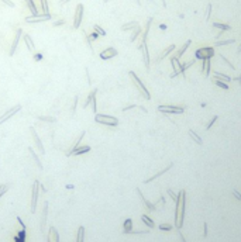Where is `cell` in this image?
<instances>
[{
  "mask_svg": "<svg viewBox=\"0 0 241 242\" xmlns=\"http://www.w3.org/2000/svg\"><path fill=\"white\" fill-rule=\"evenodd\" d=\"M214 83L217 84L219 87H222V89H224V90H227V89H228V84L226 83V82H220V80H217V79H214Z\"/></svg>",
  "mask_w": 241,
  "mask_h": 242,
  "instance_id": "obj_37",
  "label": "cell"
},
{
  "mask_svg": "<svg viewBox=\"0 0 241 242\" xmlns=\"http://www.w3.org/2000/svg\"><path fill=\"white\" fill-rule=\"evenodd\" d=\"M94 121L103 124V125H109V127H116L119 124V120L113 115H106V114H96L94 115Z\"/></svg>",
  "mask_w": 241,
  "mask_h": 242,
  "instance_id": "obj_2",
  "label": "cell"
},
{
  "mask_svg": "<svg viewBox=\"0 0 241 242\" xmlns=\"http://www.w3.org/2000/svg\"><path fill=\"white\" fill-rule=\"evenodd\" d=\"M172 168V163H169V165H168L167 168L165 169H162V170H159V172H158L157 175H154V176L152 177H149V179H147V180H144V183H149V182H152V180H155V179H157V177H159L161 176V175H164V173H167L168 170H169V169Z\"/></svg>",
  "mask_w": 241,
  "mask_h": 242,
  "instance_id": "obj_18",
  "label": "cell"
},
{
  "mask_svg": "<svg viewBox=\"0 0 241 242\" xmlns=\"http://www.w3.org/2000/svg\"><path fill=\"white\" fill-rule=\"evenodd\" d=\"M117 55V51L114 49V48H106V49H103L102 52H100V58L102 59H110V58H113V56H116Z\"/></svg>",
  "mask_w": 241,
  "mask_h": 242,
  "instance_id": "obj_11",
  "label": "cell"
},
{
  "mask_svg": "<svg viewBox=\"0 0 241 242\" xmlns=\"http://www.w3.org/2000/svg\"><path fill=\"white\" fill-rule=\"evenodd\" d=\"M210 11H212V6L209 4V6H207V11H206V19H209V16H210Z\"/></svg>",
  "mask_w": 241,
  "mask_h": 242,
  "instance_id": "obj_47",
  "label": "cell"
},
{
  "mask_svg": "<svg viewBox=\"0 0 241 242\" xmlns=\"http://www.w3.org/2000/svg\"><path fill=\"white\" fill-rule=\"evenodd\" d=\"M159 28H161V30H165V28H167V26H165V24H161V26H159Z\"/></svg>",
  "mask_w": 241,
  "mask_h": 242,
  "instance_id": "obj_52",
  "label": "cell"
},
{
  "mask_svg": "<svg viewBox=\"0 0 241 242\" xmlns=\"http://www.w3.org/2000/svg\"><path fill=\"white\" fill-rule=\"evenodd\" d=\"M220 58H222L223 61H224V62H226V64H227V66H228V68H231L233 71H234V69H235V66L233 65L231 62H230V61H228V59H227V58H226V56H223V55H220Z\"/></svg>",
  "mask_w": 241,
  "mask_h": 242,
  "instance_id": "obj_40",
  "label": "cell"
},
{
  "mask_svg": "<svg viewBox=\"0 0 241 242\" xmlns=\"http://www.w3.org/2000/svg\"><path fill=\"white\" fill-rule=\"evenodd\" d=\"M172 228H174V227H172L171 224H161V225H159V230H161V231H171Z\"/></svg>",
  "mask_w": 241,
  "mask_h": 242,
  "instance_id": "obj_38",
  "label": "cell"
},
{
  "mask_svg": "<svg viewBox=\"0 0 241 242\" xmlns=\"http://www.w3.org/2000/svg\"><path fill=\"white\" fill-rule=\"evenodd\" d=\"M103 1H104V3H107V1H109V0H103Z\"/></svg>",
  "mask_w": 241,
  "mask_h": 242,
  "instance_id": "obj_53",
  "label": "cell"
},
{
  "mask_svg": "<svg viewBox=\"0 0 241 242\" xmlns=\"http://www.w3.org/2000/svg\"><path fill=\"white\" fill-rule=\"evenodd\" d=\"M40 1H41L42 13H44V14H49V9H48V1H47V0H40Z\"/></svg>",
  "mask_w": 241,
  "mask_h": 242,
  "instance_id": "obj_34",
  "label": "cell"
},
{
  "mask_svg": "<svg viewBox=\"0 0 241 242\" xmlns=\"http://www.w3.org/2000/svg\"><path fill=\"white\" fill-rule=\"evenodd\" d=\"M217 120V115H214L213 118H212V120H210V122H209V124H207V127H206V128H207V130H209V128H210V127H212V125H213L214 124V121Z\"/></svg>",
  "mask_w": 241,
  "mask_h": 242,
  "instance_id": "obj_44",
  "label": "cell"
},
{
  "mask_svg": "<svg viewBox=\"0 0 241 242\" xmlns=\"http://www.w3.org/2000/svg\"><path fill=\"white\" fill-rule=\"evenodd\" d=\"M137 193H138V196H140V198H141V200H142V203H144V204H145V207H147V208H148L149 211H155V208H157V207H155V205H154V204H151V203H149L148 200H147V198H145V197H144V196H142V193H141V190H140V189H137Z\"/></svg>",
  "mask_w": 241,
  "mask_h": 242,
  "instance_id": "obj_16",
  "label": "cell"
},
{
  "mask_svg": "<svg viewBox=\"0 0 241 242\" xmlns=\"http://www.w3.org/2000/svg\"><path fill=\"white\" fill-rule=\"evenodd\" d=\"M185 207H186V193H185V190H182V197H181V215H179L176 228H182V225H183V220H185Z\"/></svg>",
  "mask_w": 241,
  "mask_h": 242,
  "instance_id": "obj_6",
  "label": "cell"
},
{
  "mask_svg": "<svg viewBox=\"0 0 241 242\" xmlns=\"http://www.w3.org/2000/svg\"><path fill=\"white\" fill-rule=\"evenodd\" d=\"M48 20H51V14H31V16H28L26 17V23H42V21H48Z\"/></svg>",
  "mask_w": 241,
  "mask_h": 242,
  "instance_id": "obj_8",
  "label": "cell"
},
{
  "mask_svg": "<svg viewBox=\"0 0 241 242\" xmlns=\"http://www.w3.org/2000/svg\"><path fill=\"white\" fill-rule=\"evenodd\" d=\"M96 92H97V90H96V89H93L92 92L89 93V96H88V100H86V103H85V107H88V106H89V103H92V100L94 99V96H96Z\"/></svg>",
  "mask_w": 241,
  "mask_h": 242,
  "instance_id": "obj_32",
  "label": "cell"
},
{
  "mask_svg": "<svg viewBox=\"0 0 241 242\" xmlns=\"http://www.w3.org/2000/svg\"><path fill=\"white\" fill-rule=\"evenodd\" d=\"M28 151H30V153L33 155V159L35 160V163H37V166H38V168H40V169H42V163H41V160H40V158H38V155H37V153H35V152H34V149H33V148H28Z\"/></svg>",
  "mask_w": 241,
  "mask_h": 242,
  "instance_id": "obj_28",
  "label": "cell"
},
{
  "mask_svg": "<svg viewBox=\"0 0 241 242\" xmlns=\"http://www.w3.org/2000/svg\"><path fill=\"white\" fill-rule=\"evenodd\" d=\"M89 151H90V147H89V145H83V147H78V148H75L74 151H71L69 155H81V153L89 152Z\"/></svg>",
  "mask_w": 241,
  "mask_h": 242,
  "instance_id": "obj_17",
  "label": "cell"
},
{
  "mask_svg": "<svg viewBox=\"0 0 241 242\" xmlns=\"http://www.w3.org/2000/svg\"><path fill=\"white\" fill-rule=\"evenodd\" d=\"M140 49L142 51V56H144V64H145V68L149 69V55H148V48H147V44H141V45H140Z\"/></svg>",
  "mask_w": 241,
  "mask_h": 242,
  "instance_id": "obj_13",
  "label": "cell"
},
{
  "mask_svg": "<svg viewBox=\"0 0 241 242\" xmlns=\"http://www.w3.org/2000/svg\"><path fill=\"white\" fill-rule=\"evenodd\" d=\"M7 189H9V187L6 186V185H3V186H0V198H1V196L4 194V193H6V192H7Z\"/></svg>",
  "mask_w": 241,
  "mask_h": 242,
  "instance_id": "obj_41",
  "label": "cell"
},
{
  "mask_svg": "<svg viewBox=\"0 0 241 242\" xmlns=\"http://www.w3.org/2000/svg\"><path fill=\"white\" fill-rule=\"evenodd\" d=\"M179 238H181V241H182V242H186L185 236H183V234H182V232H179Z\"/></svg>",
  "mask_w": 241,
  "mask_h": 242,
  "instance_id": "obj_49",
  "label": "cell"
},
{
  "mask_svg": "<svg viewBox=\"0 0 241 242\" xmlns=\"http://www.w3.org/2000/svg\"><path fill=\"white\" fill-rule=\"evenodd\" d=\"M158 111L165 113V114H182L185 111L183 107H179V106H158Z\"/></svg>",
  "mask_w": 241,
  "mask_h": 242,
  "instance_id": "obj_3",
  "label": "cell"
},
{
  "mask_svg": "<svg viewBox=\"0 0 241 242\" xmlns=\"http://www.w3.org/2000/svg\"><path fill=\"white\" fill-rule=\"evenodd\" d=\"M234 42V39H226V41H217L214 45L216 47H223V45H228V44H233Z\"/></svg>",
  "mask_w": 241,
  "mask_h": 242,
  "instance_id": "obj_35",
  "label": "cell"
},
{
  "mask_svg": "<svg viewBox=\"0 0 241 242\" xmlns=\"http://www.w3.org/2000/svg\"><path fill=\"white\" fill-rule=\"evenodd\" d=\"M26 3H27V7L31 11V14H38V10H37L35 3H34V0H26Z\"/></svg>",
  "mask_w": 241,
  "mask_h": 242,
  "instance_id": "obj_22",
  "label": "cell"
},
{
  "mask_svg": "<svg viewBox=\"0 0 241 242\" xmlns=\"http://www.w3.org/2000/svg\"><path fill=\"white\" fill-rule=\"evenodd\" d=\"M68 1H71V0H61L59 4H65V3H68Z\"/></svg>",
  "mask_w": 241,
  "mask_h": 242,
  "instance_id": "obj_50",
  "label": "cell"
},
{
  "mask_svg": "<svg viewBox=\"0 0 241 242\" xmlns=\"http://www.w3.org/2000/svg\"><path fill=\"white\" fill-rule=\"evenodd\" d=\"M175 48H176L175 45H169V47H168L167 49H164V51L161 52V55H159V59H164V58H167V56L169 55V54H171V52H172V51H174Z\"/></svg>",
  "mask_w": 241,
  "mask_h": 242,
  "instance_id": "obj_25",
  "label": "cell"
},
{
  "mask_svg": "<svg viewBox=\"0 0 241 242\" xmlns=\"http://www.w3.org/2000/svg\"><path fill=\"white\" fill-rule=\"evenodd\" d=\"M190 44H192V41L189 39V41H186V44H183V45H182V48H181V49H179V51L176 52V55H175V58H176V59H179L181 56L183 55V52H185L186 49L189 48V45H190Z\"/></svg>",
  "mask_w": 241,
  "mask_h": 242,
  "instance_id": "obj_21",
  "label": "cell"
},
{
  "mask_svg": "<svg viewBox=\"0 0 241 242\" xmlns=\"http://www.w3.org/2000/svg\"><path fill=\"white\" fill-rule=\"evenodd\" d=\"M47 215H48V201L44 203V208H42V217H41V231L42 232H44V228H45Z\"/></svg>",
  "mask_w": 241,
  "mask_h": 242,
  "instance_id": "obj_15",
  "label": "cell"
},
{
  "mask_svg": "<svg viewBox=\"0 0 241 242\" xmlns=\"http://www.w3.org/2000/svg\"><path fill=\"white\" fill-rule=\"evenodd\" d=\"M193 62H195V61H190V62H188V64H181V65H178V68H179V72H181V73L182 75H185V71L186 69H188V68H190V66L193 65Z\"/></svg>",
  "mask_w": 241,
  "mask_h": 242,
  "instance_id": "obj_27",
  "label": "cell"
},
{
  "mask_svg": "<svg viewBox=\"0 0 241 242\" xmlns=\"http://www.w3.org/2000/svg\"><path fill=\"white\" fill-rule=\"evenodd\" d=\"M203 236H207V224H203Z\"/></svg>",
  "mask_w": 241,
  "mask_h": 242,
  "instance_id": "obj_46",
  "label": "cell"
},
{
  "mask_svg": "<svg viewBox=\"0 0 241 242\" xmlns=\"http://www.w3.org/2000/svg\"><path fill=\"white\" fill-rule=\"evenodd\" d=\"M131 228H133V220L131 218H127L126 221H124V234H130L131 232Z\"/></svg>",
  "mask_w": 241,
  "mask_h": 242,
  "instance_id": "obj_23",
  "label": "cell"
},
{
  "mask_svg": "<svg viewBox=\"0 0 241 242\" xmlns=\"http://www.w3.org/2000/svg\"><path fill=\"white\" fill-rule=\"evenodd\" d=\"M231 193H233V196H234V197H235L237 200H240V201H241V194H240V193H238V192H237V190H235V189L233 190Z\"/></svg>",
  "mask_w": 241,
  "mask_h": 242,
  "instance_id": "obj_43",
  "label": "cell"
},
{
  "mask_svg": "<svg viewBox=\"0 0 241 242\" xmlns=\"http://www.w3.org/2000/svg\"><path fill=\"white\" fill-rule=\"evenodd\" d=\"M195 54H196V58H197V59L204 61V59H210V58L214 55V49L213 48H209V47L199 48Z\"/></svg>",
  "mask_w": 241,
  "mask_h": 242,
  "instance_id": "obj_4",
  "label": "cell"
},
{
  "mask_svg": "<svg viewBox=\"0 0 241 242\" xmlns=\"http://www.w3.org/2000/svg\"><path fill=\"white\" fill-rule=\"evenodd\" d=\"M141 220H142V221H144V224H145V225H148L149 228H154V227H155V224H154V221H152V220H151V218H149L148 215H141Z\"/></svg>",
  "mask_w": 241,
  "mask_h": 242,
  "instance_id": "obj_29",
  "label": "cell"
},
{
  "mask_svg": "<svg viewBox=\"0 0 241 242\" xmlns=\"http://www.w3.org/2000/svg\"><path fill=\"white\" fill-rule=\"evenodd\" d=\"M93 28H94V31H96V34H97V35H106V31H104L102 27H99V26H94Z\"/></svg>",
  "mask_w": 241,
  "mask_h": 242,
  "instance_id": "obj_39",
  "label": "cell"
},
{
  "mask_svg": "<svg viewBox=\"0 0 241 242\" xmlns=\"http://www.w3.org/2000/svg\"><path fill=\"white\" fill-rule=\"evenodd\" d=\"M213 77L214 79H217V80H223V82H226V83H228L230 80H231V77L230 76H227V75L224 73H220V72H213Z\"/></svg>",
  "mask_w": 241,
  "mask_h": 242,
  "instance_id": "obj_19",
  "label": "cell"
},
{
  "mask_svg": "<svg viewBox=\"0 0 241 242\" xmlns=\"http://www.w3.org/2000/svg\"><path fill=\"white\" fill-rule=\"evenodd\" d=\"M21 34H23V31H21V30H17V32H16V35H14V39H13V44H11V48H10V55H14L16 48H17V45H19V41H20Z\"/></svg>",
  "mask_w": 241,
  "mask_h": 242,
  "instance_id": "obj_12",
  "label": "cell"
},
{
  "mask_svg": "<svg viewBox=\"0 0 241 242\" xmlns=\"http://www.w3.org/2000/svg\"><path fill=\"white\" fill-rule=\"evenodd\" d=\"M20 110H21V106L20 104H16L14 107H11L10 110H7V111L4 113L3 115H0V124H3V122H6V121L9 120V118H11L16 113H19Z\"/></svg>",
  "mask_w": 241,
  "mask_h": 242,
  "instance_id": "obj_10",
  "label": "cell"
},
{
  "mask_svg": "<svg viewBox=\"0 0 241 242\" xmlns=\"http://www.w3.org/2000/svg\"><path fill=\"white\" fill-rule=\"evenodd\" d=\"M30 132H31V137H33V140H34V144H35L37 149L40 151V153H41V155H44V153H45V148H44L42 142H41L40 137H38L37 131L34 130V127H30Z\"/></svg>",
  "mask_w": 241,
  "mask_h": 242,
  "instance_id": "obj_9",
  "label": "cell"
},
{
  "mask_svg": "<svg viewBox=\"0 0 241 242\" xmlns=\"http://www.w3.org/2000/svg\"><path fill=\"white\" fill-rule=\"evenodd\" d=\"M188 134H189V137H190L192 140L195 141L196 144H199V145H202V144H203V141H202V138H200L199 135H196V134H195V132H193L192 130H189V131H188Z\"/></svg>",
  "mask_w": 241,
  "mask_h": 242,
  "instance_id": "obj_26",
  "label": "cell"
},
{
  "mask_svg": "<svg viewBox=\"0 0 241 242\" xmlns=\"http://www.w3.org/2000/svg\"><path fill=\"white\" fill-rule=\"evenodd\" d=\"M138 27V23L137 21H131V23H127V24H124L123 27H121V30L123 31H128V30H134V28Z\"/></svg>",
  "mask_w": 241,
  "mask_h": 242,
  "instance_id": "obj_24",
  "label": "cell"
},
{
  "mask_svg": "<svg viewBox=\"0 0 241 242\" xmlns=\"http://www.w3.org/2000/svg\"><path fill=\"white\" fill-rule=\"evenodd\" d=\"M85 239V228L83 227H79L78 230V236H76V242H83Z\"/></svg>",
  "mask_w": 241,
  "mask_h": 242,
  "instance_id": "obj_30",
  "label": "cell"
},
{
  "mask_svg": "<svg viewBox=\"0 0 241 242\" xmlns=\"http://www.w3.org/2000/svg\"><path fill=\"white\" fill-rule=\"evenodd\" d=\"M216 28H220V30H223V31H228L230 30V26H227V24H220V23H214L213 24Z\"/></svg>",
  "mask_w": 241,
  "mask_h": 242,
  "instance_id": "obj_36",
  "label": "cell"
},
{
  "mask_svg": "<svg viewBox=\"0 0 241 242\" xmlns=\"http://www.w3.org/2000/svg\"><path fill=\"white\" fill-rule=\"evenodd\" d=\"M140 34H141V28H140V27L134 28V30H133V34H131V38H130L131 42H134V41L137 39V37H138Z\"/></svg>",
  "mask_w": 241,
  "mask_h": 242,
  "instance_id": "obj_31",
  "label": "cell"
},
{
  "mask_svg": "<svg viewBox=\"0 0 241 242\" xmlns=\"http://www.w3.org/2000/svg\"><path fill=\"white\" fill-rule=\"evenodd\" d=\"M64 23H65V20H59V21H55V23H54V26H62V24H64Z\"/></svg>",
  "mask_w": 241,
  "mask_h": 242,
  "instance_id": "obj_48",
  "label": "cell"
},
{
  "mask_svg": "<svg viewBox=\"0 0 241 242\" xmlns=\"http://www.w3.org/2000/svg\"><path fill=\"white\" fill-rule=\"evenodd\" d=\"M168 194H169L171 197H172V198H174V201L176 200V194L174 193V192H172V190H171V189H168Z\"/></svg>",
  "mask_w": 241,
  "mask_h": 242,
  "instance_id": "obj_45",
  "label": "cell"
},
{
  "mask_svg": "<svg viewBox=\"0 0 241 242\" xmlns=\"http://www.w3.org/2000/svg\"><path fill=\"white\" fill-rule=\"evenodd\" d=\"M82 19H83V4L79 3L76 6V10H75V17H74V28L78 30L81 27V23H82Z\"/></svg>",
  "mask_w": 241,
  "mask_h": 242,
  "instance_id": "obj_5",
  "label": "cell"
},
{
  "mask_svg": "<svg viewBox=\"0 0 241 242\" xmlns=\"http://www.w3.org/2000/svg\"><path fill=\"white\" fill-rule=\"evenodd\" d=\"M38 190H40V182L35 180L33 185V196H31V213H35L37 210V200H38Z\"/></svg>",
  "mask_w": 241,
  "mask_h": 242,
  "instance_id": "obj_7",
  "label": "cell"
},
{
  "mask_svg": "<svg viewBox=\"0 0 241 242\" xmlns=\"http://www.w3.org/2000/svg\"><path fill=\"white\" fill-rule=\"evenodd\" d=\"M96 38H97V34H96V32H94V34H92V37H90V39H96Z\"/></svg>",
  "mask_w": 241,
  "mask_h": 242,
  "instance_id": "obj_51",
  "label": "cell"
},
{
  "mask_svg": "<svg viewBox=\"0 0 241 242\" xmlns=\"http://www.w3.org/2000/svg\"><path fill=\"white\" fill-rule=\"evenodd\" d=\"M128 75H130L131 80H133V82H134V84H135V87L138 89V92L142 94V97H144V99H147V100H149V99H151V96H149V92L147 90V87L144 86V83L141 82V79H140V77L135 73H134V72H130Z\"/></svg>",
  "mask_w": 241,
  "mask_h": 242,
  "instance_id": "obj_1",
  "label": "cell"
},
{
  "mask_svg": "<svg viewBox=\"0 0 241 242\" xmlns=\"http://www.w3.org/2000/svg\"><path fill=\"white\" fill-rule=\"evenodd\" d=\"M48 242H59V234L54 227H51L49 234H48Z\"/></svg>",
  "mask_w": 241,
  "mask_h": 242,
  "instance_id": "obj_14",
  "label": "cell"
},
{
  "mask_svg": "<svg viewBox=\"0 0 241 242\" xmlns=\"http://www.w3.org/2000/svg\"><path fill=\"white\" fill-rule=\"evenodd\" d=\"M85 132H86V131H82V132L79 134V137H78V138L75 140V142H74V148H72V151H74L75 148H78V147H79V144H81V141H82V138L85 137Z\"/></svg>",
  "mask_w": 241,
  "mask_h": 242,
  "instance_id": "obj_33",
  "label": "cell"
},
{
  "mask_svg": "<svg viewBox=\"0 0 241 242\" xmlns=\"http://www.w3.org/2000/svg\"><path fill=\"white\" fill-rule=\"evenodd\" d=\"M0 1H3L6 6H9V7H14V3L11 1V0H0Z\"/></svg>",
  "mask_w": 241,
  "mask_h": 242,
  "instance_id": "obj_42",
  "label": "cell"
},
{
  "mask_svg": "<svg viewBox=\"0 0 241 242\" xmlns=\"http://www.w3.org/2000/svg\"><path fill=\"white\" fill-rule=\"evenodd\" d=\"M23 39H24V42H26V45H27L28 51H31V52H33V51L35 49V45H34V42H33V39H31V37L26 34V35L23 37Z\"/></svg>",
  "mask_w": 241,
  "mask_h": 242,
  "instance_id": "obj_20",
  "label": "cell"
}]
</instances>
